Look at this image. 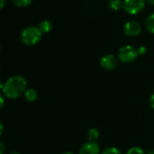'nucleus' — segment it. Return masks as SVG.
<instances>
[{
    "label": "nucleus",
    "instance_id": "obj_1",
    "mask_svg": "<svg viewBox=\"0 0 154 154\" xmlns=\"http://www.w3.org/2000/svg\"><path fill=\"white\" fill-rule=\"evenodd\" d=\"M3 95L9 99H17L22 97L27 89L26 79L20 76L14 75L10 77L4 84L1 83Z\"/></svg>",
    "mask_w": 154,
    "mask_h": 154
},
{
    "label": "nucleus",
    "instance_id": "obj_2",
    "mask_svg": "<svg viewBox=\"0 0 154 154\" xmlns=\"http://www.w3.org/2000/svg\"><path fill=\"white\" fill-rule=\"evenodd\" d=\"M42 32L40 31L39 27L28 26L24 28L21 32V41L26 46H34L42 39Z\"/></svg>",
    "mask_w": 154,
    "mask_h": 154
},
{
    "label": "nucleus",
    "instance_id": "obj_3",
    "mask_svg": "<svg viewBox=\"0 0 154 154\" xmlns=\"http://www.w3.org/2000/svg\"><path fill=\"white\" fill-rule=\"evenodd\" d=\"M137 50L132 45L123 46L118 51V60L123 63H130L136 60L138 57Z\"/></svg>",
    "mask_w": 154,
    "mask_h": 154
},
{
    "label": "nucleus",
    "instance_id": "obj_4",
    "mask_svg": "<svg viewBox=\"0 0 154 154\" xmlns=\"http://www.w3.org/2000/svg\"><path fill=\"white\" fill-rule=\"evenodd\" d=\"M145 0H124V10L129 14H137L145 7Z\"/></svg>",
    "mask_w": 154,
    "mask_h": 154
},
{
    "label": "nucleus",
    "instance_id": "obj_5",
    "mask_svg": "<svg viewBox=\"0 0 154 154\" xmlns=\"http://www.w3.org/2000/svg\"><path fill=\"white\" fill-rule=\"evenodd\" d=\"M142 32V25L136 21H128L124 27V32L128 37L138 36Z\"/></svg>",
    "mask_w": 154,
    "mask_h": 154
},
{
    "label": "nucleus",
    "instance_id": "obj_6",
    "mask_svg": "<svg viewBox=\"0 0 154 154\" xmlns=\"http://www.w3.org/2000/svg\"><path fill=\"white\" fill-rule=\"evenodd\" d=\"M100 65L106 70H114L118 66V59L114 54H106L101 58Z\"/></svg>",
    "mask_w": 154,
    "mask_h": 154
},
{
    "label": "nucleus",
    "instance_id": "obj_7",
    "mask_svg": "<svg viewBox=\"0 0 154 154\" xmlns=\"http://www.w3.org/2000/svg\"><path fill=\"white\" fill-rule=\"evenodd\" d=\"M79 154H100V147L97 142H87L79 148Z\"/></svg>",
    "mask_w": 154,
    "mask_h": 154
},
{
    "label": "nucleus",
    "instance_id": "obj_8",
    "mask_svg": "<svg viewBox=\"0 0 154 154\" xmlns=\"http://www.w3.org/2000/svg\"><path fill=\"white\" fill-rule=\"evenodd\" d=\"M39 29L42 33H48L51 31L52 29V23L49 20H42L39 23Z\"/></svg>",
    "mask_w": 154,
    "mask_h": 154
},
{
    "label": "nucleus",
    "instance_id": "obj_9",
    "mask_svg": "<svg viewBox=\"0 0 154 154\" xmlns=\"http://www.w3.org/2000/svg\"><path fill=\"white\" fill-rule=\"evenodd\" d=\"M37 92L33 88H27L24 92V98L28 102H33L37 99Z\"/></svg>",
    "mask_w": 154,
    "mask_h": 154
},
{
    "label": "nucleus",
    "instance_id": "obj_10",
    "mask_svg": "<svg viewBox=\"0 0 154 154\" xmlns=\"http://www.w3.org/2000/svg\"><path fill=\"white\" fill-rule=\"evenodd\" d=\"M108 7L113 11H119L124 8V1L122 0H109Z\"/></svg>",
    "mask_w": 154,
    "mask_h": 154
},
{
    "label": "nucleus",
    "instance_id": "obj_11",
    "mask_svg": "<svg viewBox=\"0 0 154 154\" xmlns=\"http://www.w3.org/2000/svg\"><path fill=\"white\" fill-rule=\"evenodd\" d=\"M99 131L95 127L90 128L88 132V139L89 142H97V140L99 138Z\"/></svg>",
    "mask_w": 154,
    "mask_h": 154
},
{
    "label": "nucleus",
    "instance_id": "obj_12",
    "mask_svg": "<svg viewBox=\"0 0 154 154\" xmlns=\"http://www.w3.org/2000/svg\"><path fill=\"white\" fill-rule=\"evenodd\" d=\"M145 27L149 32L154 34V13L151 14L147 17L146 22H145Z\"/></svg>",
    "mask_w": 154,
    "mask_h": 154
},
{
    "label": "nucleus",
    "instance_id": "obj_13",
    "mask_svg": "<svg viewBox=\"0 0 154 154\" xmlns=\"http://www.w3.org/2000/svg\"><path fill=\"white\" fill-rule=\"evenodd\" d=\"M11 2L17 7H27L32 4V0H11Z\"/></svg>",
    "mask_w": 154,
    "mask_h": 154
},
{
    "label": "nucleus",
    "instance_id": "obj_14",
    "mask_svg": "<svg viewBox=\"0 0 154 154\" xmlns=\"http://www.w3.org/2000/svg\"><path fill=\"white\" fill-rule=\"evenodd\" d=\"M101 154H123L121 152V151L116 147H108L106 149H105Z\"/></svg>",
    "mask_w": 154,
    "mask_h": 154
},
{
    "label": "nucleus",
    "instance_id": "obj_15",
    "mask_svg": "<svg viewBox=\"0 0 154 154\" xmlns=\"http://www.w3.org/2000/svg\"><path fill=\"white\" fill-rule=\"evenodd\" d=\"M126 154H146L144 151L140 147H132L127 151Z\"/></svg>",
    "mask_w": 154,
    "mask_h": 154
},
{
    "label": "nucleus",
    "instance_id": "obj_16",
    "mask_svg": "<svg viewBox=\"0 0 154 154\" xmlns=\"http://www.w3.org/2000/svg\"><path fill=\"white\" fill-rule=\"evenodd\" d=\"M137 51H138V54H139V55H144V54L146 53L147 50H146V47H144V46H140V47L137 49Z\"/></svg>",
    "mask_w": 154,
    "mask_h": 154
},
{
    "label": "nucleus",
    "instance_id": "obj_17",
    "mask_svg": "<svg viewBox=\"0 0 154 154\" xmlns=\"http://www.w3.org/2000/svg\"><path fill=\"white\" fill-rule=\"evenodd\" d=\"M150 105H151V106L154 109V93L151 96V97H150Z\"/></svg>",
    "mask_w": 154,
    "mask_h": 154
},
{
    "label": "nucleus",
    "instance_id": "obj_18",
    "mask_svg": "<svg viewBox=\"0 0 154 154\" xmlns=\"http://www.w3.org/2000/svg\"><path fill=\"white\" fill-rule=\"evenodd\" d=\"M4 95L2 94L1 96H0V100H1V106H0V108H3V106H4V105H5V100H4Z\"/></svg>",
    "mask_w": 154,
    "mask_h": 154
},
{
    "label": "nucleus",
    "instance_id": "obj_19",
    "mask_svg": "<svg viewBox=\"0 0 154 154\" xmlns=\"http://www.w3.org/2000/svg\"><path fill=\"white\" fill-rule=\"evenodd\" d=\"M0 148H1V152H0V154H4V152H5V145H4V143L3 142L0 143Z\"/></svg>",
    "mask_w": 154,
    "mask_h": 154
},
{
    "label": "nucleus",
    "instance_id": "obj_20",
    "mask_svg": "<svg viewBox=\"0 0 154 154\" xmlns=\"http://www.w3.org/2000/svg\"><path fill=\"white\" fill-rule=\"evenodd\" d=\"M5 0H1V9H3L4 8V6H5Z\"/></svg>",
    "mask_w": 154,
    "mask_h": 154
},
{
    "label": "nucleus",
    "instance_id": "obj_21",
    "mask_svg": "<svg viewBox=\"0 0 154 154\" xmlns=\"http://www.w3.org/2000/svg\"><path fill=\"white\" fill-rule=\"evenodd\" d=\"M147 3H149L150 5H154V0H145Z\"/></svg>",
    "mask_w": 154,
    "mask_h": 154
},
{
    "label": "nucleus",
    "instance_id": "obj_22",
    "mask_svg": "<svg viewBox=\"0 0 154 154\" xmlns=\"http://www.w3.org/2000/svg\"><path fill=\"white\" fill-rule=\"evenodd\" d=\"M0 126H1V133H0V134H3V131H4V125H3V124H2V123H1Z\"/></svg>",
    "mask_w": 154,
    "mask_h": 154
},
{
    "label": "nucleus",
    "instance_id": "obj_23",
    "mask_svg": "<svg viewBox=\"0 0 154 154\" xmlns=\"http://www.w3.org/2000/svg\"><path fill=\"white\" fill-rule=\"evenodd\" d=\"M146 154H154V151L153 150H152V151H149Z\"/></svg>",
    "mask_w": 154,
    "mask_h": 154
},
{
    "label": "nucleus",
    "instance_id": "obj_24",
    "mask_svg": "<svg viewBox=\"0 0 154 154\" xmlns=\"http://www.w3.org/2000/svg\"><path fill=\"white\" fill-rule=\"evenodd\" d=\"M62 154H75V153H73V152H63Z\"/></svg>",
    "mask_w": 154,
    "mask_h": 154
},
{
    "label": "nucleus",
    "instance_id": "obj_25",
    "mask_svg": "<svg viewBox=\"0 0 154 154\" xmlns=\"http://www.w3.org/2000/svg\"><path fill=\"white\" fill-rule=\"evenodd\" d=\"M9 154H21V153H19V152H11V153H9Z\"/></svg>",
    "mask_w": 154,
    "mask_h": 154
}]
</instances>
